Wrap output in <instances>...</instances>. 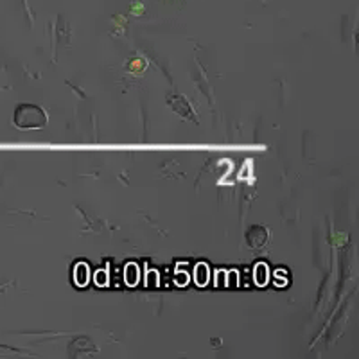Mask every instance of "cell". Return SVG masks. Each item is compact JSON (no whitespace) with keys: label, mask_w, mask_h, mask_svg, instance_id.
Here are the masks:
<instances>
[{"label":"cell","mask_w":359,"mask_h":359,"mask_svg":"<svg viewBox=\"0 0 359 359\" xmlns=\"http://www.w3.org/2000/svg\"><path fill=\"white\" fill-rule=\"evenodd\" d=\"M13 123L20 130H41L47 124V114L36 104H20L13 115Z\"/></svg>","instance_id":"obj_1"},{"label":"cell","mask_w":359,"mask_h":359,"mask_svg":"<svg viewBox=\"0 0 359 359\" xmlns=\"http://www.w3.org/2000/svg\"><path fill=\"white\" fill-rule=\"evenodd\" d=\"M246 241H248L252 248H261L268 241V230L264 226H252L248 236H246Z\"/></svg>","instance_id":"obj_2"},{"label":"cell","mask_w":359,"mask_h":359,"mask_svg":"<svg viewBox=\"0 0 359 359\" xmlns=\"http://www.w3.org/2000/svg\"><path fill=\"white\" fill-rule=\"evenodd\" d=\"M169 107H172L175 108V111H178L180 115H182V117H191V118H194L192 117V110H189V102L185 101L184 97H180V95H175V97H169Z\"/></svg>","instance_id":"obj_3"},{"label":"cell","mask_w":359,"mask_h":359,"mask_svg":"<svg viewBox=\"0 0 359 359\" xmlns=\"http://www.w3.org/2000/svg\"><path fill=\"white\" fill-rule=\"evenodd\" d=\"M88 278H90L88 266H86L85 262H79V264L76 266V269H74V280H76L78 286L83 287L88 284Z\"/></svg>","instance_id":"obj_4"},{"label":"cell","mask_w":359,"mask_h":359,"mask_svg":"<svg viewBox=\"0 0 359 359\" xmlns=\"http://www.w3.org/2000/svg\"><path fill=\"white\" fill-rule=\"evenodd\" d=\"M124 278H126V284L128 286H137V282L140 278V271H139V266L135 264V262H130L124 269Z\"/></svg>","instance_id":"obj_5"},{"label":"cell","mask_w":359,"mask_h":359,"mask_svg":"<svg viewBox=\"0 0 359 359\" xmlns=\"http://www.w3.org/2000/svg\"><path fill=\"white\" fill-rule=\"evenodd\" d=\"M268 278H269V269L264 262H259L255 266V282H257L259 286H266L268 284Z\"/></svg>","instance_id":"obj_6"},{"label":"cell","mask_w":359,"mask_h":359,"mask_svg":"<svg viewBox=\"0 0 359 359\" xmlns=\"http://www.w3.org/2000/svg\"><path fill=\"white\" fill-rule=\"evenodd\" d=\"M208 275H210L208 273V266L203 264V262L194 268V280H196L198 286H205V284H207Z\"/></svg>","instance_id":"obj_7"},{"label":"cell","mask_w":359,"mask_h":359,"mask_svg":"<svg viewBox=\"0 0 359 359\" xmlns=\"http://www.w3.org/2000/svg\"><path fill=\"white\" fill-rule=\"evenodd\" d=\"M182 268H184V262H180V264L176 266L175 282H176V284H178V286H187L189 275H187V273H184V271H182Z\"/></svg>","instance_id":"obj_8"},{"label":"cell","mask_w":359,"mask_h":359,"mask_svg":"<svg viewBox=\"0 0 359 359\" xmlns=\"http://www.w3.org/2000/svg\"><path fill=\"white\" fill-rule=\"evenodd\" d=\"M95 284H97V286H107V284H108V273H107V271H101V269H99L97 273H95Z\"/></svg>","instance_id":"obj_9"},{"label":"cell","mask_w":359,"mask_h":359,"mask_svg":"<svg viewBox=\"0 0 359 359\" xmlns=\"http://www.w3.org/2000/svg\"><path fill=\"white\" fill-rule=\"evenodd\" d=\"M147 286L149 287L158 286V277H156V271H149V275H147Z\"/></svg>","instance_id":"obj_10"},{"label":"cell","mask_w":359,"mask_h":359,"mask_svg":"<svg viewBox=\"0 0 359 359\" xmlns=\"http://www.w3.org/2000/svg\"><path fill=\"white\" fill-rule=\"evenodd\" d=\"M226 278H229V280H232V284H230V286H232V287L237 286V273H236V271H230V273H226Z\"/></svg>","instance_id":"obj_11"}]
</instances>
